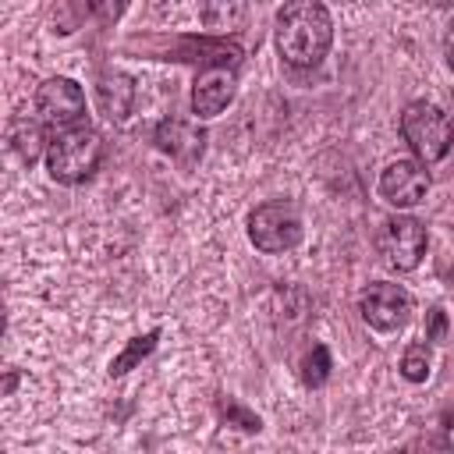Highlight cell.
<instances>
[{"label":"cell","instance_id":"obj_1","mask_svg":"<svg viewBox=\"0 0 454 454\" xmlns=\"http://www.w3.org/2000/svg\"><path fill=\"white\" fill-rule=\"evenodd\" d=\"M333 43L330 11L316 0H294L277 11V50L291 67H316Z\"/></svg>","mask_w":454,"mask_h":454},{"label":"cell","instance_id":"obj_2","mask_svg":"<svg viewBox=\"0 0 454 454\" xmlns=\"http://www.w3.org/2000/svg\"><path fill=\"white\" fill-rule=\"evenodd\" d=\"M99 160H103V138L89 124L57 131L46 145V167L57 184H82L85 177L96 174Z\"/></svg>","mask_w":454,"mask_h":454},{"label":"cell","instance_id":"obj_3","mask_svg":"<svg viewBox=\"0 0 454 454\" xmlns=\"http://www.w3.org/2000/svg\"><path fill=\"white\" fill-rule=\"evenodd\" d=\"M401 138L411 145L419 163H436L454 145V124L440 106L419 99V103H408L401 114Z\"/></svg>","mask_w":454,"mask_h":454},{"label":"cell","instance_id":"obj_4","mask_svg":"<svg viewBox=\"0 0 454 454\" xmlns=\"http://www.w3.org/2000/svg\"><path fill=\"white\" fill-rule=\"evenodd\" d=\"M248 238L266 255L287 252L301 241V216L291 202H262L248 216Z\"/></svg>","mask_w":454,"mask_h":454},{"label":"cell","instance_id":"obj_5","mask_svg":"<svg viewBox=\"0 0 454 454\" xmlns=\"http://www.w3.org/2000/svg\"><path fill=\"white\" fill-rule=\"evenodd\" d=\"M82 117H85V92H82L78 82H71V78H46L35 89V121L43 128H50L53 135L82 128Z\"/></svg>","mask_w":454,"mask_h":454},{"label":"cell","instance_id":"obj_6","mask_svg":"<svg viewBox=\"0 0 454 454\" xmlns=\"http://www.w3.org/2000/svg\"><path fill=\"white\" fill-rule=\"evenodd\" d=\"M376 245H380V255H383V262L390 270L408 273V270H415L422 262L429 234L415 216H390V220H383Z\"/></svg>","mask_w":454,"mask_h":454},{"label":"cell","instance_id":"obj_7","mask_svg":"<svg viewBox=\"0 0 454 454\" xmlns=\"http://www.w3.org/2000/svg\"><path fill=\"white\" fill-rule=\"evenodd\" d=\"M358 312L362 319L372 326V330H401L411 316V294L401 287V284H387V280H376L369 284L362 294H358Z\"/></svg>","mask_w":454,"mask_h":454},{"label":"cell","instance_id":"obj_8","mask_svg":"<svg viewBox=\"0 0 454 454\" xmlns=\"http://www.w3.org/2000/svg\"><path fill=\"white\" fill-rule=\"evenodd\" d=\"M380 195L397 206V209H411L429 195V174L419 160H394L387 163V170L380 174Z\"/></svg>","mask_w":454,"mask_h":454},{"label":"cell","instance_id":"obj_9","mask_svg":"<svg viewBox=\"0 0 454 454\" xmlns=\"http://www.w3.org/2000/svg\"><path fill=\"white\" fill-rule=\"evenodd\" d=\"M234 99V71L231 67H202L192 85V110L195 117H216Z\"/></svg>","mask_w":454,"mask_h":454},{"label":"cell","instance_id":"obj_10","mask_svg":"<svg viewBox=\"0 0 454 454\" xmlns=\"http://www.w3.org/2000/svg\"><path fill=\"white\" fill-rule=\"evenodd\" d=\"M202 142H206L202 128L192 124V121H181V117H167L156 128V145L163 153H170L174 160H181V163H192L202 153Z\"/></svg>","mask_w":454,"mask_h":454},{"label":"cell","instance_id":"obj_11","mask_svg":"<svg viewBox=\"0 0 454 454\" xmlns=\"http://www.w3.org/2000/svg\"><path fill=\"white\" fill-rule=\"evenodd\" d=\"M96 103L103 110L106 121H128L131 106H135V82L121 71H103L96 82Z\"/></svg>","mask_w":454,"mask_h":454},{"label":"cell","instance_id":"obj_12","mask_svg":"<svg viewBox=\"0 0 454 454\" xmlns=\"http://www.w3.org/2000/svg\"><path fill=\"white\" fill-rule=\"evenodd\" d=\"M11 145L25 163H32L43 153V124L39 121H14L11 124Z\"/></svg>","mask_w":454,"mask_h":454},{"label":"cell","instance_id":"obj_13","mask_svg":"<svg viewBox=\"0 0 454 454\" xmlns=\"http://www.w3.org/2000/svg\"><path fill=\"white\" fill-rule=\"evenodd\" d=\"M156 340H160V330H149V333H142V337H131V340H128V348L110 362V369H106V372H110V376H124L128 369H135V365H138V362L156 348Z\"/></svg>","mask_w":454,"mask_h":454},{"label":"cell","instance_id":"obj_14","mask_svg":"<svg viewBox=\"0 0 454 454\" xmlns=\"http://www.w3.org/2000/svg\"><path fill=\"white\" fill-rule=\"evenodd\" d=\"M326 376H330V351H326V344H312V351L301 362V380H305V387H323Z\"/></svg>","mask_w":454,"mask_h":454},{"label":"cell","instance_id":"obj_15","mask_svg":"<svg viewBox=\"0 0 454 454\" xmlns=\"http://www.w3.org/2000/svg\"><path fill=\"white\" fill-rule=\"evenodd\" d=\"M401 376L411 380V383H422L429 376V348L426 344H411L401 355Z\"/></svg>","mask_w":454,"mask_h":454},{"label":"cell","instance_id":"obj_16","mask_svg":"<svg viewBox=\"0 0 454 454\" xmlns=\"http://www.w3.org/2000/svg\"><path fill=\"white\" fill-rule=\"evenodd\" d=\"M220 415H223V419L231 422V426L245 429V433H259V429H262L259 415H255V411H248L245 404H238L234 397H220Z\"/></svg>","mask_w":454,"mask_h":454},{"label":"cell","instance_id":"obj_17","mask_svg":"<svg viewBox=\"0 0 454 454\" xmlns=\"http://www.w3.org/2000/svg\"><path fill=\"white\" fill-rule=\"evenodd\" d=\"M443 333H447V316H443V309H433L429 312V340H443Z\"/></svg>","mask_w":454,"mask_h":454},{"label":"cell","instance_id":"obj_18","mask_svg":"<svg viewBox=\"0 0 454 454\" xmlns=\"http://www.w3.org/2000/svg\"><path fill=\"white\" fill-rule=\"evenodd\" d=\"M443 57H447V64H450V71H454V21H450L447 32H443Z\"/></svg>","mask_w":454,"mask_h":454},{"label":"cell","instance_id":"obj_19","mask_svg":"<svg viewBox=\"0 0 454 454\" xmlns=\"http://www.w3.org/2000/svg\"><path fill=\"white\" fill-rule=\"evenodd\" d=\"M447 443H450V447H454V411H450V415H447Z\"/></svg>","mask_w":454,"mask_h":454},{"label":"cell","instance_id":"obj_20","mask_svg":"<svg viewBox=\"0 0 454 454\" xmlns=\"http://www.w3.org/2000/svg\"><path fill=\"white\" fill-rule=\"evenodd\" d=\"M394 454H411V450H394Z\"/></svg>","mask_w":454,"mask_h":454}]
</instances>
